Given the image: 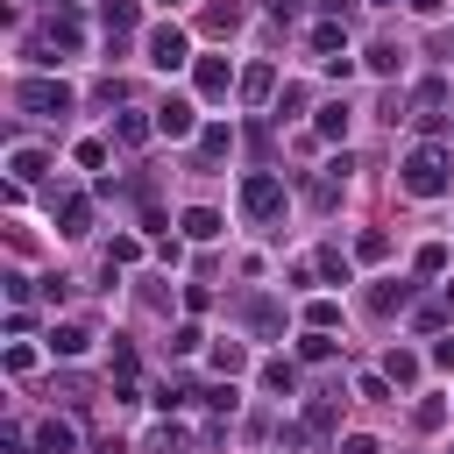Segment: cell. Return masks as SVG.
Instances as JSON below:
<instances>
[{"label": "cell", "instance_id": "obj_1", "mask_svg": "<svg viewBox=\"0 0 454 454\" xmlns=\"http://www.w3.org/2000/svg\"><path fill=\"white\" fill-rule=\"evenodd\" d=\"M447 184H454V156H447L440 142H426V149L404 156V192H411V199H440Z\"/></svg>", "mask_w": 454, "mask_h": 454}, {"label": "cell", "instance_id": "obj_2", "mask_svg": "<svg viewBox=\"0 0 454 454\" xmlns=\"http://www.w3.org/2000/svg\"><path fill=\"white\" fill-rule=\"evenodd\" d=\"M14 106L21 114H71V85L64 78H21L14 85Z\"/></svg>", "mask_w": 454, "mask_h": 454}, {"label": "cell", "instance_id": "obj_3", "mask_svg": "<svg viewBox=\"0 0 454 454\" xmlns=\"http://www.w3.org/2000/svg\"><path fill=\"white\" fill-rule=\"evenodd\" d=\"M149 64H156V71H184V64H199V57H192V35L170 28V21L149 28Z\"/></svg>", "mask_w": 454, "mask_h": 454}, {"label": "cell", "instance_id": "obj_4", "mask_svg": "<svg viewBox=\"0 0 454 454\" xmlns=\"http://www.w3.org/2000/svg\"><path fill=\"white\" fill-rule=\"evenodd\" d=\"M241 213H248V220H277V213H284V184H277L270 170H255V177L241 184Z\"/></svg>", "mask_w": 454, "mask_h": 454}, {"label": "cell", "instance_id": "obj_5", "mask_svg": "<svg viewBox=\"0 0 454 454\" xmlns=\"http://www.w3.org/2000/svg\"><path fill=\"white\" fill-rule=\"evenodd\" d=\"M192 85H199V99H227L234 92V64L227 57H199L192 64Z\"/></svg>", "mask_w": 454, "mask_h": 454}, {"label": "cell", "instance_id": "obj_6", "mask_svg": "<svg viewBox=\"0 0 454 454\" xmlns=\"http://www.w3.org/2000/svg\"><path fill=\"white\" fill-rule=\"evenodd\" d=\"M192 128H199V106H192L184 92H170V99L156 106V135H170V142H184Z\"/></svg>", "mask_w": 454, "mask_h": 454}, {"label": "cell", "instance_id": "obj_7", "mask_svg": "<svg viewBox=\"0 0 454 454\" xmlns=\"http://www.w3.org/2000/svg\"><path fill=\"white\" fill-rule=\"evenodd\" d=\"M92 348V326H78V319H64V326H50V355H64V362H78Z\"/></svg>", "mask_w": 454, "mask_h": 454}, {"label": "cell", "instance_id": "obj_8", "mask_svg": "<svg viewBox=\"0 0 454 454\" xmlns=\"http://www.w3.org/2000/svg\"><path fill=\"white\" fill-rule=\"evenodd\" d=\"M71 447H78V433H71L64 419H43V426H35V454H71Z\"/></svg>", "mask_w": 454, "mask_h": 454}, {"label": "cell", "instance_id": "obj_9", "mask_svg": "<svg viewBox=\"0 0 454 454\" xmlns=\"http://www.w3.org/2000/svg\"><path fill=\"white\" fill-rule=\"evenodd\" d=\"M99 21H106V35L121 43V35L135 28V0H106V7H99Z\"/></svg>", "mask_w": 454, "mask_h": 454}, {"label": "cell", "instance_id": "obj_10", "mask_svg": "<svg viewBox=\"0 0 454 454\" xmlns=\"http://www.w3.org/2000/svg\"><path fill=\"white\" fill-rule=\"evenodd\" d=\"M7 170H14V184H35L50 163H43V149H14V156H7Z\"/></svg>", "mask_w": 454, "mask_h": 454}, {"label": "cell", "instance_id": "obj_11", "mask_svg": "<svg viewBox=\"0 0 454 454\" xmlns=\"http://www.w3.org/2000/svg\"><path fill=\"white\" fill-rule=\"evenodd\" d=\"M85 227H92V199H64V227H57V234H64V241H78Z\"/></svg>", "mask_w": 454, "mask_h": 454}, {"label": "cell", "instance_id": "obj_12", "mask_svg": "<svg viewBox=\"0 0 454 454\" xmlns=\"http://www.w3.org/2000/svg\"><path fill=\"white\" fill-rule=\"evenodd\" d=\"M312 50H319V57L333 64V57H348V35H340L333 21H319V28H312Z\"/></svg>", "mask_w": 454, "mask_h": 454}, {"label": "cell", "instance_id": "obj_13", "mask_svg": "<svg viewBox=\"0 0 454 454\" xmlns=\"http://www.w3.org/2000/svg\"><path fill=\"white\" fill-rule=\"evenodd\" d=\"M184 234H192V241H213V234H220V213H213V206H192V213H184Z\"/></svg>", "mask_w": 454, "mask_h": 454}, {"label": "cell", "instance_id": "obj_14", "mask_svg": "<svg viewBox=\"0 0 454 454\" xmlns=\"http://www.w3.org/2000/svg\"><path fill=\"white\" fill-rule=\"evenodd\" d=\"M199 149H206V156H227V149H234V128H220V121L199 128Z\"/></svg>", "mask_w": 454, "mask_h": 454}, {"label": "cell", "instance_id": "obj_15", "mask_svg": "<svg viewBox=\"0 0 454 454\" xmlns=\"http://www.w3.org/2000/svg\"><path fill=\"white\" fill-rule=\"evenodd\" d=\"M142 454H184V433H177V426H156V433H149V447H142Z\"/></svg>", "mask_w": 454, "mask_h": 454}, {"label": "cell", "instance_id": "obj_16", "mask_svg": "<svg viewBox=\"0 0 454 454\" xmlns=\"http://www.w3.org/2000/svg\"><path fill=\"white\" fill-rule=\"evenodd\" d=\"M397 57H404L397 43H376V50H369V71H376V78H390V71H397Z\"/></svg>", "mask_w": 454, "mask_h": 454}, {"label": "cell", "instance_id": "obj_17", "mask_svg": "<svg viewBox=\"0 0 454 454\" xmlns=\"http://www.w3.org/2000/svg\"><path fill=\"white\" fill-rule=\"evenodd\" d=\"M319 135L340 142V135H348V106H319Z\"/></svg>", "mask_w": 454, "mask_h": 454}, {"label": "cell", "instance_id": "obj_18", "mask_svg": "<svg viewBox=\"0 0 454 454\" xmlns=\"http://www.w3.org/2000/svg\"><path fill=\"white\" fill-rule=\"evenodd\" d=\"M149 128H156V121H142V114H121V121H114V142H142Z\"/></svg>", "mask_w": 454, "mask_h": 454}, {"label": "cell", "instance_id": "obj_19", "mask_svg": "<svg viewBox=\"0 0 454 454\" xmlns=\"http://www.w3.org/2000/svg\"><path fill=\"white\" fill-rule=\"evenodd\" d=\"M355 255H362V262H383V255H390V234H376V227H369V234L355 241Z\"/></svg>", "mask_w": 454, "mask_h": 454}, {"label": "cell", "instance_id": "obj_20", "mask_svg": "<svg viewBox=\"0 0 454 454\" xmlns=\"http://www.w3.org/2000/svg\"><path fill=\"white\" fill-rule=\"evenodd\" d=\"M319 277H326V284H348V255H340V248H319Z\"/></svg>", "mask_w": 454, "mask_h": 454}, {"label": "cell", "instance_id": "obj_21", "mask_svg": "<svg viewBox=\"0 0 454 454\" xmlns=\"http://www.w3.org/2000/svg\"><path fill=\"white\" fill-rule=\"evenodd\" d=\"M305 319H312V333H326V326L340 319V305H333V298H312V305H305Z\"/></svg>", "mask_w": 454, "mask_h": 454}, {"label": "cell", "instance_id": "obj_22", "mask_svg": "<svg viewBox=\"0 0 454 454\" xmlns=\"http://www.w3.org/2000/svg\"><path fill=\"white\" fill-rule=\"evenodd\" d=\"M383 376H390V383H411V376H419V355H404V348H397V355L383 362Z\"/></svg>", "mask_w": 454, "mask_h": 454}, {"label": "cell", "instance_id": "obj_23", "mask_svg": "<svg viewBox=\"0 0 454 454\" xmlns=\"http://www.w3.org/2000/svg\"><path fill=\"white\" fill-rule=\"evenodd\" d=\"M404 298H411V291H404V284H383V291H376V298H369V305H376V312H404Z\"/></svg>", "mask_w": 454, "mask_h": 454}, {"label": "cell", "instance_id": "obj_24", "mask_svg": "<svg viewBox=\"0 0 454 454\" xmlns=\"http://www.w3.org/2000/svg\"><path fill=\"white\" fill-rule=\"evenodd\" d=\"M262 383H270V390H291L298 369H291V362H262Z\"/></svg>", "mask_w": 454, "mask_h": 454}, {"label": "cell", "instance_id": "obj_25", "mask_svg": "<svg viewBox=\"0 0 454 454\" xmlns=\"http://www.w3.org/2000/svg\"><path fill=\"white\" fill-rule=\"evenodd\" d=\"M419 270H426V277H440V270H447V248H440V241H426V248H419Z\"/></svg>", "mask_w": 454, "mask_h": 454}, {"label": "cell", "instance_id": "obj_26", "mask_svg": "<svg viewBox=\"0 0 454 454\" xmlns=\"http://www.w3.org/2000/svg\"><path fill=\"white\" fill-rule=\"evenodd\" d=\"M298 355H305V362H326V355H333V340H326V333H305V340H298Z\"/></svg>", "mask_w": 454, "mask_h": 454}, {"label": "cell", "instance_id": "obj_27", "mask_svg": "<svg viewBox=\"0 0 454 454\" xmlns=\"http://www.w3.org/2000/svg\"><path fill=\"white\" fill-rule=\"evenodd\" d=\"M241 362H248V355H241V348H234V340H220V348H213V369H227V376H234V369H241Z\"/></svg>", "mask_w": 454, "mask_h": 454}, {"label": "cell", "instance_id": "obj_28", "mask_svg": "<svg viewBox=\"0 0 454 454\" xmlns=\"http://www.w3.org/2000/svg\"><path fill=\"white\" fill-rule=\"evenodd\" d=\"M241 92H248V99H262V92H270V64H255V71L241 78Z\"/></svg>", "mask_w": 454, "mask_h": 454}, {"label": "cell", "instance_id": "obj_29", "mask_svg": "<svg viewBox=\"0 0 454 454\" xmlns=\"http://www.w3.org/2000/svg\"><path fill=\"white\" fill-rule=\"evenodd\" d=\"M411 419H419V426H426V433H433V426H440V419H447V404H440V397H426V404H419V411H411Z\"/></svg>", "mask_w": 454, "mask_h": 454}, {"label": "cell", "instance_id": "obj_30", "mask_svg": "<svg viewBox=\"0 0 454 454\" xmlns=\"http://www.w3.org/2000/svg\"><path fill=\"white\" fill-rule=\"evenodd\" d=\"M340 454H383V447H376L369 433H348V440H340Z\"/></svg>", "mask_w": 454, "mask_h": 454}, {"label": "cell", "instance_id": "obj_31", "mask_svg": "<svg viewBox=\"0 0 454 454\" xmlns=\"http://www.w3.org/2000/svg\"><path fill=\"white\" fill-rule=\"evenodd\" d=\"M433 369H454V333H447V340H433Z\"/></svg>", "mask_w": 454, "mask_h": 454}, {"label": "cell", "instance_id": "obj_32", "mask_svg": "<svg viewBox=\"0 0 454 454\" xmlns=\"http://www.w3.org/2000/svg\"><path fill=\"white\" fill-rule=\"evenodd\" d=\"M404 7H411V14H440L447 0H404Z\"/></svg>", "mask_w": 454, "mask_h": 454}, {"label": "cell", "instance_id": "obj_33", "mask_svg": "<svg viewBox=\"0 0 454 454\" xmlns=\"http://www.w3.org/2000/svg\"><path fill=\"white\" fill-rule=\"evenodd\" d=\"M163 7H184V0H163Z\"/></svg>", "mask_w": 454, "mask_h": 454}, {"label": "cell", "instance_id": "obj_34", "mask_svg": "<svg viewBox=\"0 0 454 454\" xmlns=\"http://www.w3.org/2000/svg\"><path fill=\"white\" fill-rule=\"evenodd\" d=\"M376 7H390V0H376Z\"/></svg>", "mask_w": 454, "mask_h": 454}, {"label": "cell", "instance_id": "obj_35", "mask_svg": "<svg viewBox=\"0 0 454 454\" xmlns=\"http://www.w3.org/2000/svg\"><path fill=\"white\" fill-rule=\"evenodd\" d=\"M447 454H454V447H447Z\"/></svg>", "mask_w": 454, "mask_h": 454}]
</instances>
